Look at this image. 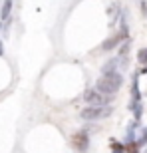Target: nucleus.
Listing matches in <instances>:
<instances>
[{
    "label": "nucleus",
    "instance_id": "obj_1",
    "mask_svg": "<svg viewBox=\"0 0 147 153\" xmlns=\"http://www.w3.org/2000/svg\"><path fill=\"white\" fill-rule=\"evenodd\" d=\"M123 85V76L119 72H113V74H105L96 82V90H99L102 94H108V96H113L117 94L119 88Z\"/></svg>",
    "mask_w": 147,
    "mask_h": 153
},
{
    "label": "nucleus",
    "instance_id": "obj_2",
    "mask_svg": "<svg viewBox=\"0 0 147 153\" xmlns=\"http://www.w3.org/2000/svg\"><path fill=\"white\" fill-rule=\"evenodd\" d=\"M113 114V108L109 105H88L79 111L82 119H105Z\"/></svg>",
    "mask_w": 147,
    "mask_h": 153
},
{
    "label": "nucleus",
    "instance_id": "obj_3",
    "mask_svg": "<svg viewBox=\"0 0 147 153\" xmlns=\"http://www.w3.org/2000/svg\"><path fill=\"white\" fill-rule=\"evenodd\" d=\"M84 102L88 103V105H109V103L113 102V97L108 96V94H102L99 90H88L84 94Z\"/></svg>",
    "mask_w": 147,
    "mask_h": 153
},
{
    "label": "nucleus",
    "instance_id": "obj_4",
    "mask_svg": "<svg viewBox=\"0 0 147 153\" xmlns=\"http://www.w3.org/2000/svg\"><path fill=\"white\" fill-rule=\"evenodd\" d=\"M72 145H74L76 151L88 153V149H90V137H88V133H85V131H78V133H74Z\"/></svg>",
    "mask_w": 147,
    "mask_h": 153
},
{
    "label": "nucleus",
    "instance_id": "obj_5",
    "mask_svg": "<svg viewBox=\"0 0 147 153\" xmlns=\"http://www.w3.org/2000/svg\"><path fill=\"white\" fill-rule=\"evenodd\" d=\"M121 40H123V36H121V34H113V36H109V38L102 44V50L109 52V50H113V48H117Z\"/></svg>",
    "mask_w": 147,
    "mask_h": 153
},
{
    "label": "nucleus",
    "instance_id": "obj_6",
    "mask_svg": "<svg viewBox=\"0 0 147 153\" xmlns=\"http://www.w3.org/2000/svg\"><path fill=\"white\" fill-rule=\"evenodd\" d=\"M117 66H119V58H113V60H108V62H105V64L102 66V76L117 72Z\"/></svg>",
    "mask_w": 147,
    "mask_h": 153
},
{
    "label": "nucleus",
    "instance_id": "obj_7",
    "mask_svg": "<svg viewBox=\"0 0 147 153\" xmlns=\"http://www.w3.org/2000/svg\"><path fill=\"white\" fill-rule=\"evenodd\" d=\"M12 4H14V0H4V4H2V8H0V18H2V20H6V18L10 16Z\"/></svg>",
    "mask_w": 147,
    "mask_h": 153
},
{
    "label": "nucleus",
    "instance_id": "obj_8",
    "mask_svg": "<svg viewBox=\"0 0 147 153\" xmlns=\"http://www.w3.org/2000/svg\"><path fill=\"white\" fill-rule=\"evenodd\" d=\"M137 78H133V84H131V96H133V100L131 102H141V96H139V88H137Z\"/></svg>",
    "mask_w": 147,
    "mask_h": 153
},
{
    "label": "nucleus",
    "instance_id": "obj_9",
    "mask_svg": "<svg viewBox=\"0 0 147 153\" xmlns=\"http://www.w3.org/2000/svg\"><path fill=\"white\" fill-rule=\"evenodd\" d=\"M129 109L133 111V115H135V121L141 117V102H131L129 103Z\"/></svg>",
    "mask_w": 147,
    "mask_h": 153
},
{
    "label": "nucleus",
    "instance_id": "obj_10",
    "mask_svg": "<svg viewBox=\"0 0 147 153\" xmlns=\"http://www.w3.org/2000/svg\"><path fill=\"white\" fill-rule=\"evenodd\" d=\"M145 141H147V129L145 127H139V129H137V145L141 147Z\"/></svg>",
    "mask_w": 147,
    "mask_h": 153
},
{
    "label": "nucleus",
    "instance_id": "obj_11",
    "mask_svg": "<svg viewBox=\"0 0 147 153\" xmlns=\"http://www.w3.org/2000/svg\"><path fill=\"white\" fill-rule=\"evenodd\" d=\"M109 145H111V153H125V147L121 145V143H117L115 139H111Z\"/></svg>",
    "mask_w": 147,
    "mask_h": 153
},
{
    "label": "nucleus",
    "instance_id": "obj_12",
    "mask_svg": "<svg viewBox=\"0 0 147 153\" xmlns=\"http://www.w3.org/2000/svg\"><path fill=\"white\" fill-rule=\"evenodd\" d=\"M137 60H139L141 64H145V66H147V48H141V50L137 52Z\"/></svg>",
    "mask_w": 147,
    "mask_h": 153
},
{
    "label": "nucleus",
    "instance_id": "obj_13",
    "mask_svg": "<svg viewBox=\"0 0 147 153\" xmlns=\"http://www.w3.org/2000/svg\"><path fill=\"white\" fill-rule=\"evenodd\" d=\"M2 52H4V50H2V44H0V56H2Z\"/></svg>",
    "mask_w": 147,
    "mask_h": 153
}]
</instances>
